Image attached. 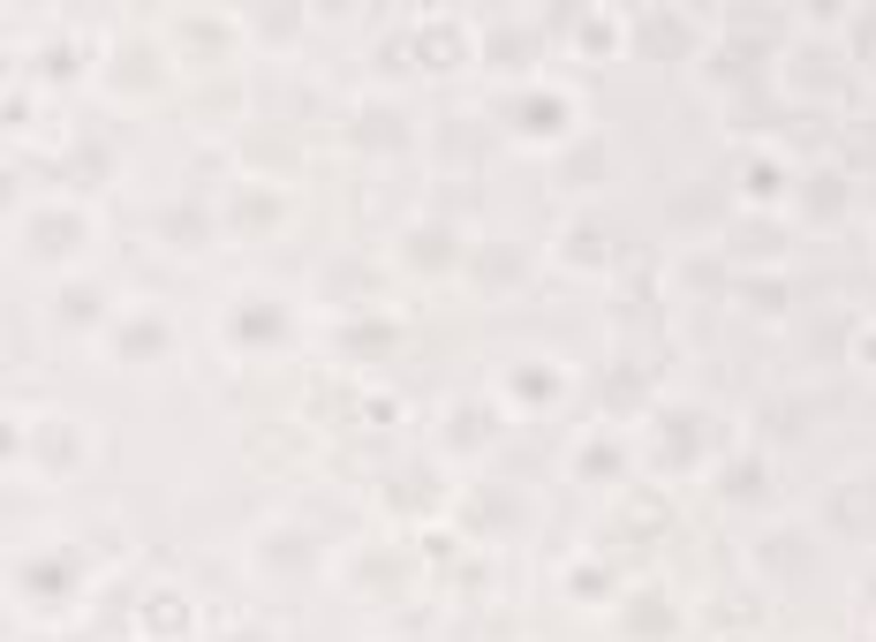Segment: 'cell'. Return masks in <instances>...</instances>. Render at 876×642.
<instances>
[{"label": "cell", "mask_w": 876, "mask_h": 642, "mask_svg": "<svg viewBox=\"0 0 876 642\" xmlns=\"http://www.w3.org/2000/svg\"><path fill=\"white\" fill-rule=\"evenodd\" d=\"M862 46H869V53H876V15H862Z\"/></svg>", "instance_id": "cell-1"}]
</instances>
